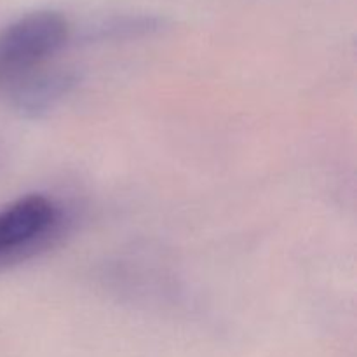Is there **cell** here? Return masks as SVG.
<instances>
[{"instance_id": "1", "label": "cell", "mask_w": 357, "mask_h": 357, "mask_svg": "<svg viewBox=\"0 0 357 357\" xmlns=\"http://www.w3.org/2000/svg\"><path fill=\"white\" fill-rule=\"evenodd\" d=\"M70 24L56 10H35L0 30V91H10L33 75L65 47Z\"/></svg>"}, {"instance_id": "2", "label": "cell", "mask_w": 357, "mask_h": 357, "mask_svg": "<svg viewBox=\"0 0 357 357\" xmlns=\"http://www.w3.org/2000/svg\"><path fill=\"white\" fill-rule=\"evenodd\" d=\"M61 222L58 204L40 194L24 195L0 209V264L20 260L47 244Z\"/></svg>"}, {"instance_id": "3", "label": "cell", "mask_w": 357, "mask_h": 357, "mask_svg": "<svg viewBox=\"0 0 357 357\" xmlns=\"http://www.w3.org/2000/svg\"><path fill=\"white\" fill-rule=\"evenodd\" d=\"M72 84V75L65 72L33 73L10 89L14 107L24 115H38L54 107Z\"/></svg>"}, {"instance_id": "4", "label": "cell", "mask_w": 357, "mask_h": 357, "mask_svg": "<svg viewBox=\"0 0 357 357\" xmlns=\"http://www.w3.org/2000/svg\"><path fill=\"white\" fill-rule=\"evenodd\" d=\"M162 21L153 16H121L107 20L89 31L91 38H124L159 30Z\"/></svg>"}]
</instances>
